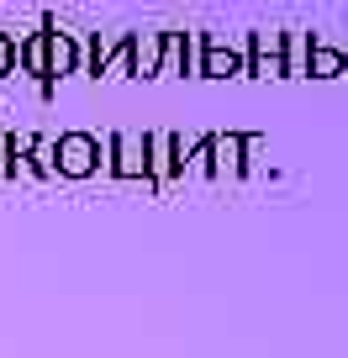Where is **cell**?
Here are the masks:
<instances>
[{
  "instance_id": "cell-1",
  "label": "cell",
  "mask_w": 348,
  "mask_h": 358,
  "mask_svg": "<svg viewBox=\"0 0 348 358\" xmlns=\"http://www.w3.org/2000/svg\"><path fill=\"white\" fill-rule=\"evenodd\" d=\"M101 164L111 169V179H127V185H143V190H153L148 185V132H111L101 143Z\"/></svg>"
},
{
  "instance_id": "cell-2",
  "label": "cell",
  "mask_w": 348,
  "mask_h": 358,
  "mask_svg": "<svg viewBox=\"0 0 348 358\" xmlns=\"http://www.w3.org/2000/svg\"><path fill=\"white\" fill-rule=\"evenodd\" d=\"M101 137L95 132H58L53 143V174L58 179H90L101 169Z\"/></svg>"
},
{
  "instance_id": "cell-3",
  "label": "cell",
  "mask_w": 348,
  "mask_h": 358,
  "mask_svg": "<svg viewBox=\"0 0 348 358\" xmlns=\"http://www.w3.org/2000/svg\"><path fill=\"white\" fill-rule=\"evenodd\" d=\"M185 148H190V137L180 132H148V185H153V195L169 179H185Z\"/></svg>"
},
{
  "instance_id": "cell-4",
  "label": "cell",
  "mask_w": 348,
  "mask_h": 358,
  "mask_svg": "<svg viewBox=\"0 0 348 358\" xmlns=\"http://www.w3.org/2000/svg\"><path fill=\"white\" fill-rule=\"evenodd\" d=\"M79 37L74 32H58L53 22H48V79H43V95L58 85V79H69V74H79Z\"/></svg>"
},
{
  "instance_id": "cell-5",
  "label": "cell",
  "mask_w": 348,
  "mask_h": 358,
  "mask_svg": "<svg viewBox=\"0 0 348 358\" xmlns=\"http://www.w3.org/2000/svg\"><path fill=\"white\" fill-rule=\"evenodd\" d=\"M248 174V132H211V179Z\"/></svg>"
},
{
  "instance_id": "cell-6",
  "label": "cell",
  "mask_w": 348,
  "mask_h": 358,
  "mask_svg": "<svg viewBox=\"0 0 348 358\" xmlns=\"http://www.w3.org/2000/svg\"><path fill=\"white\" fill-rule=\"evenodd\" d=\"M190 74V32H164L158 43V79H185Z\"/></svg>"
},
{
  "instance_id": "cell-7",
  "label": "cell",
  "mask_w": 348,
  "mask_h": 358,
  "mask_svg": "<svg viewBox=\"0 0 348 358\" xmlns=\"http://www.w3.org/2000/svg\"><path fill=\"white\" fill-rule=\"evenodd\" d=\"M343 74H348V53L343 48L312 43V53H306V79H343Z\"/></svg>"
},
{
  "instance_id": "cell-8",
  "label": "cell",
  "mask_w": 348,
  "mask_h": 358,
  "mask_svg": "<svg viewBox=\"0 0 348 358\" xmlns=\"http://www.w3.org/2000/svg\"><path fill=\"white\" fill-rule=\"evenodd\" d=\"M16 64H22L32 79H48V22L37 27L32 37H22V43H16Z\"/></svg>"
},
{
  "instance_id": "cell-9",
  "label": "cell",
  "mask_w": 348,
  "mask_h": 358,
  "mask_svg": "<svg viewBox=\"0 0 348 358\" xmlns=\"http://www.w3.org/2000/svg\"><path fill=\"white\" fill-rule=\"evenodd\" d=\"M158 43L164 32H132V79H158Z\"/></svg>"
},
{
  "instance_id": "cell-10",
  "label": "cell",
  "mask_w": 348,
  "mask_h": 358,
  "mask_svg": "<svg viewBox=\"0 0 348 358\" xmlns=\"http://www.w3.org/2000/svg\"><path fill=\"white\" fill-rule=\"evenodd\" d=\"M95 79H132V32H127L116 48H106L101 74H95Z\"/></svg>"
},
{
  "instance_id": "cell-11",
  "label": "cell",
  "mask_w": 348,
  "mask_h": 358,
  "mask_svg": "<svg viewBox=\"0 0 348 358\" xmlns=\"http://www.w3.org/2000/svg\"><path fill=\"white\" fill-rule=\"evenodd\" d=\"M306 53H312V37L285 32V79H306Z\"/></svg>"
},
{
  "instance_id": "cell-12",
  "label": "cell",
  "mask_w": 348,
  "mask_h": 358,
  "mask_svg": "<svg viewBox=\"0 0 348 358\" xmlns=\"http://www.w3.org/2000/svg\"><path fill=\"white\" fill-rule=\"evenodd\" d=\"M22 169H32L37 179H58V174H53V143H48V137H32V148H27Z\"/></svg>"
},
{
  "instance_id": "cell-13",
  "label": "cell",
  "mask_w": 348,
  "mask_h": 358,
  "mask_svg": "<svg viewBox=\"0 0 348 358\" xmlns=\"http://www.w3.org/2000/svg\"><path fill=\"white\" fill-rule=\"evenodd\" d=\"M16 74V37L11 32H0V79Z\"/></svg>"
}]
</instances>
